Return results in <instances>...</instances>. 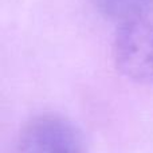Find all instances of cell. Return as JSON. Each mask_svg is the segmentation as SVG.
Masks as SVG:
<instances>
[{
	"instance_id": "2",
	"label": "cell",
	"mask_w": 153,
	"mask_h": 153,
	"mask_svg": "<svg viewBox=\"0 0 153 153\" xmlns=\"http://www.w3.org/2000/svg\"><path fill=\"white\" fill-rule=\"evenodd\" d=\"M18 153H85V140L69 120L39 116L22 129Z\"/></svg>"
},
{
	"instance_id": "1",
	"label": "cell",
	"mask_w": 153,
	"mask_h": 153,
	"mask_svg": "<svg viewBox=\"0 0 153 153\" xmlns=\"http://www.w3.org/2000/svg\"><path fill=\"white\" fill-rule=\"evenodd\" d=\"M116 66L137 83H153V24L145 19L121 23L113 42Z\"/></svg>"
},
{
	"instance_id": "3",
	"label": "cell",
	"mask_w": 153,
	"mask_h": 153,
	"mask_svg": "<svg viewBox=\"0 0 153 153\" xmlns=\"http://www.w3.org/2000/svg\"><path fill=\"white\" fill-rule=\"evenodd\" d=\"M93 3L102 15L120 23L145 19L153 8V0H93Z\"/></svg>"
}]
</instances>
